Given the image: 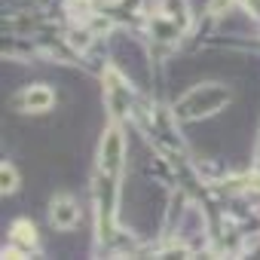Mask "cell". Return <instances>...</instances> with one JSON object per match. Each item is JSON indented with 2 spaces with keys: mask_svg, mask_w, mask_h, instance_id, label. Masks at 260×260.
<instances>
[{
  "mask_svg": "<svg viewBox=\"0 0 260 260\" xmlns=\"http://www.w3.org/2000/svg\"><path fill=\"white\" fill-rule=\"evenodd\" d=\"M13 242H19V245H25V248H31L34 245V226L31 223H16V233H13Z\"/></svg>",
  "mask_w": 260,
  "mask_h": 260,
  "instance_id": "obj_4",
  "label": "cell"
},
{
  "mask_svg": "<svg viewBox=\"0 0 260 260\" xmlns=\"http://www.w3.org/2000/svg\"><path fill=\"white\" fill-rule=\"evenodd\" d=\"M77 217H80V211L74 208L71 199H58V202H52V223H55V226L68 230V226L77 223Z\"/></svg>",
  "mask_w": 260,
  "mask_h": 260,
  "instance_id": "obj_2",
  "label": "cell"
},
{
  "mask_svg": "<svg viewBox=\"0 0 260 260\" xmlns=\"http://www.w3.org/2000/svg\"><path fill=\"white\" fill-rule=\"evenodd\" d=\"M22 101H25V107H31V110H46L55 98H52V92H49L46 86H34V89H28V92H25V98H22Z\"/></svg>",
  "mask_w": 260,
  "mask_h": 260,
  "instance_id": "obj_3",
  "label": "cell"
},
{
  "mask_svg": "<svg viewBox=\"0 0 260 260\" xmlns=\"http://www.w3.org/2000/svg\"><path fill=\"white\" fill-rule=\"evenodd\" d=\"M0 178H4V193H10V190H16V169L7 162L4 169H0Z\"/></svg>",
  "mask_w": 260,
  "mask_h": 260,
  "instance_id": "obj_5",
  "label": "cell"
},
{
  "mask_svg": "<svg viewBox=\"0 0 260 260\" xmlns=\"http://www.w3.org/2000/svg\"><path fill=\"white\" fill-rule=\"evenodd\" d=\"M119 156H122V141H119L116 132H107V138H104V144H101V166L113 172V169L119 166Z\"/></svg>",
  "mask_w": 260,
  "mask_h": 260,
  "instance_id": "obj_1",
  "label": "cell"
}]
</instances>
